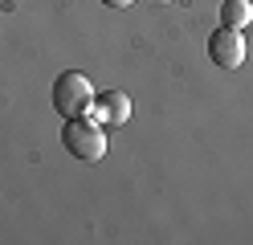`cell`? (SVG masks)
Listing matches in <instances>:
<instances>
[{
  "label": "cell",
  "instance_id": "1",
  "mask_svg": "<svg viewBox=\"0 0 253 245\" xmlns=\"http://www.w3.org/2000/svg\"><path fill=\"white\" fill-rule=\"evenodd\" d=\"M61 147L82 163H98L106 155V131L98 119L78 114V119H66V127H61Z\"/></svg>",
  "mask_w": 253,
  "mask_h": 245
},
{
  "label": "cell",
  "instance_id": "4",
  "mask_svg": "<svg viewBox=\"0 0 253 245\" xmlns=\"http://www.w3.org/2000/svg\"><path fill=\"white\" fill-rule=\"evenodd\" d=\"M94 114H98V123H126L131 119V98L123 90H102L94 94Z\"/></svg>",
  "mask_w": 253,
  "mask_h": 245
},
{
  "label": "cell",
  "instance_id": "7",
  "mask_svg": "<svg viewBox=\"0 0 253 245\" xmlns=\"http://www.w3.org/2000/svg\"><path fill=\"white\" fill-rule=\"evenodd\" d=\"M151 4H160V8H164V4H176V0H151Z\"/></svg>",
  "mask_w": 253,
  "mask_h": 245
},
{
  "label": "cell",
  "instance_id": "3",
  "mask_svg": "<svg viewBox=\"0 0 253 245\" xmlns=\"http://www.w3.org/2000/svg\"><path fill=\"white\" fill-rule=\"evenodd\" d=\"M209 57H212L216 70H241L245 65V37H241V29L220 25L209 37Z\"/></svg>",
  "mask_w": 253,
  "mask_h": 245
},
{
  "label": "cell",
  "instance_id": "2",
  "mask_svg": "<svg viewBox=\"0 0 253 245\" xmlns=\"http://www.w3.org/2000/svg\"><path fill=\"white\" fill-rule=\"evenodd\" d=\"M53 110L61 119H78V114L94 110V86L82 70H66L53 82Z\"/></svg>",
  "mask_w": 253,
  "mask_h": 245
},
{
  "label": "cell",
  "instance_id": "6",
  "mask_svg": "<svg viewBox=\"0 0 253 245\" xmlns=\"http://www.w3.org/2000/svg\"><path fill=\"white\" fill-rule=\"evenodd\" d=\"M102 4H106V8H131L135 0H102Z\"/></svg>",
  "mask_w": 253,
  "mask_h": 245
},
{
  "label": "cell",
  "instance_id": "5",
  "mask_svg": "<svg viewBox=\"0 0 253 245\" xmlns=\"http://www.w3.org/2000/svg\"><path fill=\"white\" fill-rule=\"evenodd\" d=\"M220 25H229V29L253 25V0H225L220 4Z\"/></svg>",
  "mask_w": 253,
  "mask_h": 245
}]
</instances>
